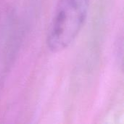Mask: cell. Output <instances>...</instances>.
<instances>
[{"instance_id":"7a4b0ae2","label":"cell","mask_w":124,"mask_h":124,"mask_svg":"<svg viewBox=\"0 0 124 124\" xmlns=\"http://www.w3.org/2000/svg\"><path fill=\"white\" fill-rule=\"evenodd\" d=\"M12 23L13 15L10 8L5 3L0 1V49L2 47V43L8 40Z\"/></svg>"},{"instance_id":"6da1fadb","label":"cell","mask_w":124,"mask_h":124,"mask_svg":"<svg viewBox=\"0 0 124 124\" xmlns=\"http://www.w3.org/2000/svg\"><path fill=\"white\" fill-rule=\"evenodd\" d=\"M90 0H58L48 27L46 46L57 53L67 49L84 27Z\"/></svg>"}]
</instances>
